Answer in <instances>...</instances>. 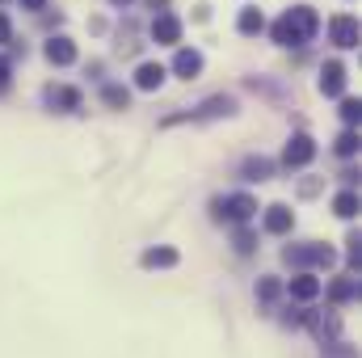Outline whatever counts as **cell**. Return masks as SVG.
I'll list each match as a JSON object with an SVG mask.
<instances>
[{"instance_id":"13","label":"cell","mask_w":362,"mask_h":358,"mask_svg":"<svg viewBox=\"0 0 362 358\" xmlns=\"http://www.w3.org/2000/svg\"><path fill=\"white\" fill-rule=\"evenodd\" d=\"M160 85H165V68L160 64H139L135 68V89L152 93V89H160Z\"/></svg>"},{"instance_id":"25","label":"cell","mask_w":362,"mask_h":358,"mask_svg":"<svg viewBox=\"0 0 362 358\" xmlns=\"http://www.w3.org/2000/svg\"><path fill=\"white\" fill-rule=\"evenodd\" d=\"M325 358H358V354H354V346H346V342H329V346H325Z\"/></svg>"},{"instance_id":"29","label":"cell","mask_w":362,"mask_h":358,"mask_svg":"<svg viewBox=\"0 0 362 358\" xmlns=\"http://www.w3.org/2000/svg\"><path fill=\"white\" fill-rule=\"evenodd\" d=\"M21 4H25V8H34V13H38V8H47V0H21Z\"/></svg>"},{"instance_id":"21","label":"cell","mask_w":362,"mask_h":358,"mask_svg":"<svg viewBox=\"0 0 362 358\" xmlns=\"http://www.w3.org/2000/svg\"><path fill=\"white\" fill-rule=\"evenodd\" d=\"M101 101H105L110 110H127V105H131V93L122 89V85H105V93H101Z\"/></svg>"},{"instance_id":"28","label":"cell","mask_w":362,"mask_h":358,"mask_svg":"<svg viewBox=\"0 0 362 358\" xmlns=\"http://www.w3.org/2000/svg\"><path fill=\"white\" fill-rule=\"evenodd\" d=\"M8 76H13V64L0 55V89H8Z\"/></svg>"},{"instance_id":"15","label":"cell","mask_w":362,"mask_h":358,"mask_svg":"<svg viewBox=\"0 0 362 358\" xmlns=\"http://www.w3.org/2000/svg\"><path fill=\"white\" fill-rule=\"evenodd\" d=\"M144 266H148V270H173V266H177V249H169V245L148 249V253H144Z\"/></svg>"},{"instance_id":"27","label":"cell","mask_w":362,"mask_h":358,"mask_svg":"<svg viewBox=\"0 0 362 358\" xmlns=\"http://www.w3.org/2000/svg\"><path fill=\"white\" fill-rule=\"evenodd\" d=\"M4 42H13V21H8V13H0V47Z\"/></svg>"},{"instance_id":"5","label":"cell","mask_w":362,"mask_h":358,"mask_svg":"<svg viewBox=\"0 0 362 358\" xmlns=\"http://www.w3.org/2000/svg\"><path fill=\"white\" fill-rule=\"evenodd\" d=\"M282 258H286V262H295V266H308V262H312V266H333V262H337V253H333L329 245H303V249H286Z\"/></svg>"},{"instance_id":"30","label":"cell","mask_w":362,"mask_h":358,"mask_svg":"<svg viewBox=\"0 0 362 358\" xmlns=\"http://www.w3.org/2000/svg\"><path fill=\"white\" fill-rule=\"evenodd\" d=\"M114 4H127V0H114Z\"/></svg>"},{"instance_id":"2","label":"cell","mask_w":362,"mask_h":358,"mask_svg":"<svg viewBox=\"0 0 362 358\" xmlns=\"http://www.w3.org/2000/svg\"><path fill=\"white\" fill-rule=\"evenodd\" d=\"M228 114H236V101L219 93V97H206L202 105H194L185 114H169L165 127H177V122H211V118H228Z\"/></svg>"},{"instance_id":"20","label":"cell","mask_w":362,"mask_h":358,"mask_svg":"<svg viewBox=\"0 0 362 358\" xmlns=\"http://www.w3.org/2000/svg\"><path fill=\"white\" fill-rule=\"evenodd\" d=\"M329 295H333V304H350V299H358V278H337V282L329 287Z\"/></svg>"},{"instance_id":"19","label":"cell","mask_w":362,"mask_h":358,"mask_svg":"<svg viewBox=\"0 0 362 358\" xmlns=\"http://www.w3.org/2000/svg\"><path fill=\"white\" fill-rule=\"evenodd\" d=\"M333 215L354 219V215H358V194H354V190H341V194L333 198Z\"/></svg>"},{"instance_id":"14","label":"cell","mask_w":362,"mask_h":358,"mask_svg":"<svg viewBox=\"0 0 362 358\" xmlns=\"http://www.w3.org/2000/svg\"><path fill=\"white\" fill-rule=\"evenodd\" d=\"M47 105L51 110H81V89L55 85V89H47Z\"/></svg>"},{"instance_id":"3","label":"cell","mask_w":362,"mask_h":358,"mask_svg":"<svg viewBox=\"0 0 362 358\" xmlns=\"http://www.w3.org/2000/svg\"><path fill=\"white\" fill-rule=\"evenodd\" d=\"M253 211H257V198H249V194H223L211 202V215L228 219V224H245V219H253Z\"/></svg>"},{"instance_id":"6","label":"cell","mask_w":362,"mask_h":358,"mask_svg":"<svg viewBox=\"0 0 362 358\" xmlns=\"http://www.w3.org/2000/svg\"><path fill=\"white\" fill-rule=\"evenodd\" d=\"M329 38H333V47H341V51H350V47H358V21L354 17H333L329 21Z\"/></svg>"},{"instance_id":"24","label":"cell","mask_w":362,"mask_h":358,"mask_svg":"<svg viewBox=\"0 0 362 358\" xmlns=\"http://www.w3.org/2000/svg\"><path fill=\"white\" fill-rule=\"evenodd\" d=\"M341 118H346V127H354V122L362 118V105L354 101V97H346V101H341Z\"/></svg>"},{"instance_id":"9","label":"cell","mask_w":362,"mask_h":358,"mask_svg":"<svg viewBox=\"0 0 362 358\" xmlns=\"http://www.w3.org/2000/svg\"><path fill=\"white\" fill-rule=\"evenodd\" d=\"M303 325H312V333L329 346V342H337V333H341V321L337 316H320V312H308L303 316Z\"/></svg>"},{"instance_id":"1","label":"cell","mask_w":362,"mask_h":358,"mask_svg":"<svg viewBox=\"0 0 362 358\" xmlns=\"http://www.w3.org/2000/svg\"><path fill=\"white\" fill-rule=\"evenodd\" d=\"M320 30V17L308 8V4H299V8H286L278 21H274V42H282V47H303L312 34Z\"/></svg>"},{"instance_id":"7","label":"cell","mask_w":362,"mask_h":358,"mask_svg":"<svg viewBox=\"0 0 362 358\" xmlns=\"http://www.w3.org/2000/svg\"><path fill=\"white\" fill-rule=\"evenodd\" d=\"M320 93H325V97H341V93H346V64L329 59V64L320 68Z\"/></svg>"},{"instance_id":"23","label":"cell","mask_w":362,"mask_h":358,"mask_svg":"<svg viewBox=\"0 0 362 358\" xmlns=\"http://www.w3.org/2000/svg\"><path fill=\"white\" fill-rule=\"evenodd\" d=\"M278 291H282V282H278V278H262V282H257V299H266V304L278 299Z\"/></svg>"},{"instance_id":"26","label":"cell","mask_w":362,"mask_h":358,"mask_svg":"<svg viewBox=\"0 0 362 358\" xmlns=\"http://www.w3.org/2000/svg\"><path fill=\"white\" fill-rule=\"evenodd\" d=\"M257 249V236L253 232H236V253H253Z\"/></svg>"},{"instance_id":"10","label":"cell","mask_w":362,"mask_h":358,"mask_svg":"<svg viewBox=\"0 0 362 358\" xmlns=\"http://www.w3.org/2000/svg\"><path fill=\"white\" fill-rule=\"evenodd\" d=\"M152 38H156V42H165V47L181 42V21L173 17V13H160V17L152 21Z\"/></svg>"},{"instance_id":"4","label":"cell","mask_w":362,"mask_h":358,"mask_svg":"<svg viewBox=\"0 0 362 358\" xmlns=\"http://www.w3.org/2000/svg\"><path fill=\"white\" fill-rule=\"evenodd\" d=\"M312 156H316L312 135H291L286 139V152H282V165L286 169H303V165H312Z\"/></svg>"},{"instance_id":"8","label":"cell","mask_w":362,"mask_h":358,"mask_svg":"<svg viewBox=\"0 0 362 358\" xmlns=\"http://www.w3.org/2000/svg\"><path fill=\"white\" fill-rule=\"evenodd\" d=\"M291 228H295V211H291L286 202L266 207V232H270V236H286Z\"/></svg>"},{"instance_id":"18","label":"cell","mask_w":362,"mask_h":358,"mask_svg":"<svg viewBox=\"0 0 362 358\" xmlns=\"http://www.w3.org/2000/svg\"><path fill=\"white\" fill-rule=\"evenodd\" d=\"M236 30H240V34H262V30H266V17H262V8H240V17H236Z\"/></svg>"},{"instance_id":"12","label":"cell","mask_w":362,"mask_h":358,"mask_svg":"<svg viewBox=\"0 0 362 358\" xmlns=\"http://www.w3.org/2000/svg\"><path fill=\"white\" fill-rule=\"evenodd\" d=\"M173 72H177L181 81H194V76L202 72V55H198L194 47H181L177 59H173Z\"/></svg>"},{"instance_id":"11","label":"cell","mask_w":362,"mask_h":358,"mask_svg":"<svg viewBox=\"0 0 362 358\" xmlns=\"http://www.w3.org/2000/svg\"><path fill=\"white\" fill-rule=\"evenodd\" d=\"M47 59H51L55 68L76 64V42H72V38H64V34H59V38H51V42H47Z\"/></svg>"},{"instance_id":"22","label":"cell","mask_w":362,"mask_h":358,"mask_svg":"<svg viewBox=\"0 0 362 358\" xmlns=\"http://www.w3.org/2000/svg\"><path fill=\"white\" fill-rule=\"evenodd\" d=\"M333 152H337V156H346V161H350V156L358 152V135H354V127L337 135V144H333Z\"/></svg>"},{"instance_id":"17","label":"cell","mask_w":362,"mask_h":358,"mask_svg":"<svg viewBox=\"0 0 362 358\" xmlns=\"http://www.w3.org/2000/svg\"><path fill=\"white\" fill-rule=\"evenodd\" d=\"M291 295H295V299H303V304H308V299H316V295H320V278H312V274L291 278Z\"/></svg>"},{"instance_id":"16","label":"cell","mask_w":362,"mask_h":358,"mask_svg":"<svg viewBox=\"0 0 362 358\" xmlns=\"http://www.w3.org/2000/svg\"><path fill=\"white\" fill-rule=\"evenodd\" d=\"M240 173H245V181H270L274 178V165L266 161V156H249V161L240 165Z\"/></svg>"}]
</instances>
